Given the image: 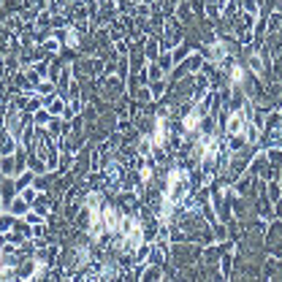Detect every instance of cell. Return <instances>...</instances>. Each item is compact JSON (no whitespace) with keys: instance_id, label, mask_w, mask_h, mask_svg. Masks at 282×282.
Instances as JSON below:
<instances>
[{"instance_id":"cell-2","label":"cell","mask_w":282,"mask_h":282,"mask_svg":"<svg viewBox=\"0 0 282 282\" xmlns=\"http://www.w3.org/2000/svg\"><path fill=\"white\" fill-rule=\"evenodd\" d=\"M119 222H122L119 212L114 209V206H103V228H106L108 233H117L119 231Z\"/></svg>"},{"instance_id":"cell-4","label":"cell","mask_w":282,"mask_h":282,"mask_svg":"<svg viewBox=\"0 0 282 282\" xmlns=\"http://www.w3.org/2000/svg\"><path fill=\"white\" fill-rule=\"evenodd\" d=\"M141 182H144V184L152 182V166H149V163H141Z\"/></svg>"},{"instance_id":"cell-1","label":"cell","mask_w":282,"mask_h":282,"mask_svg":"<svg viewBox=\"0 0 282 282\" xmlns=\"http://www.w3.org/2000/svg\"><path fill=\"white\" fill-rule=\"evenodd\" d=\"M247 125H249L247 108H236V111L228 114L225 130H228V136H233V139H244V130H247Z\"/></svg>"},{"instance_id":"cell-8","label":"cell","mask_w":282,"mask_h":282,"mask_svg":"<svg viewBox=\"0 0 282 282\" xmlns=\"http://www.w3.org/2000/svg\"><path fill=\"white\" fill-rule=\"evenodd\" d=\"M49 111H63V103H60V101H49Z\"/></svg>"},{"instance_id":"cell-5","label":"cell","mask_w":282,"mask_h":282,"mask_svg":"<svg viewBox=\"0 0 282 282\" xmlns=\"http://www.w3.org/2000/svg\"><path fill=\"white\" fill-rule=\"evenodd\" d=\"M11 212H14V214H25V212H27V204H25V201H14V206H11Z\"/></svg>"},{"instance_id":"cell-7","label":"cell","mask_w":282,"mask_h":282,"mask_svg":"<svg viewBox=\"0 0 282 282\" xmlns=\"http://www.w3.org/2000/svg\"><path fill=\"white\" fill-rule=\"evenodd\" d=\"M65 41H68V46H76V43H79V35H76V30H68V38H65Z\"/></svg>"},{"instance_id":"cell-3","label":"cell","mask_w":282,"mask_h":282,"mask_svg":"<svg viewBox=\"0 0 282 282\" xmlns=\"http://www.w3.org/2000/svg\"><path fill=\"white\" fill-rule=\"evenodd\" d=\"M201 122H204V114H201L198 108H193V111H190L187 117L182 119V128H184V133H195V130L201 128Z\"/></svg>"},{"instance_id":"cell-6","label":"cell","mask_w":282,"mask_h":282,"mask_svg":"<svg viewBox=\"0 0 282 282\" xmlns=\"http://www.w3.org/2000/svg\"><path fill=\"white\" fill-rule=\"evenodd\" d=\"M3 174H14V157H3Z\"/></svg>"}]
</instances>
